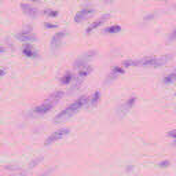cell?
I'll return each mask as SVG.
<instances>
[{"label":"cell","instance_id":"obj_1","mask_svg":"<svg viewBox=\"0 0 176 176\" xmlns=\"http://www.w3.org/2000/svg\"><path fill=\"white\" fill-rule=\"evenodd\" d=\"M171 59V56L165 58V56H146L142 59H129L125 61L123 66H138V67H160L164 66L165 63H168V61Z\"/></svg>","mask_w":176,"mask_h":176},{"label":"cell","instance_id":"obj_2","mask_svg":"<svg viewBox=\"0 0 176 176\" xmlns=\"http://www.w3.org/2000/svg\"><path fill=\"white\" fill-rule=\"evenodd\" d=\"M88 102H89V96H87V95L80 96V98H78L77 100H74L70 106H67L65 110H62L58 116H55L54 121H55V123H62V121H66L67 118H70L74 113L77 112V110H80L84 105H87Z\"/></svg>","mask_w":176,"mask_h":176},{"label":"cell","instance_id":"obj_3","mask_svg":"<svg viewBox=\"0 0 176 176\" xmlns=\"http://www.w3.org/2000/svg\"><path fill=\"white\" fill-rule=\"evenodd\" d=\"M69 132H70V129H69V128H62V129H58L56 132H54V134H51L47 139H45L44 145H45V146H50L51 143H55L56 141H61V139H63L65 136H66L67 134H69Z\"/></svg>","mask_w":176,"mask_h":176},{"label":"cell","instance_id":"obj_4","mask_svg":"<svg viewBox=\"0 0 176 176\" xmlns=\"http://www.w3.org/2000/svg\"><path fill=\"white\" fill-rule=\"evenodd\" d=\"M56 103H58V100L48 98L44 103H43V105L37 106V107H35V110H33V112H35L36 114H45V113H48L50 110H52V107L55 106Z\"/></svg>","mask_w":176,"mask_h":176},{"label":"cell","instance_id":"obj_5","mask_svg":"<svg viewBox=\"0 0 176 176\" xmlns=\"http://www.w3.org/2000/svg\"><path fill=\"white\" fill-rule=\"evenodd\" d=\"M94 55H95V51L85 52L84 55L81 56V58H78V59L76 61V62H74V67H76V69H81V67L87 66V65H88V61L94 58Z\"/></svg>","mask_w":176,"mask_h":176},{"label":"cell","instance_id":"obj_6","mask_svg":"<svg viewBox=\"0 0 176 176\" xmlns=\"http://www.w3.org/2000/svg\"><path fill=\"white\" fill-rule=\"evenodd\" d=\"M135 102H136V98H135V96L129 98V99L127 100V102H125L124 105L121 106L120 109H118V112H117V117H118V118H120V117H124L125 114H127V113L129 112V110L132 109V106L135 105Z\"/></svg>","mask_w":176,"mask_h":176},{"label":"cell","instance_id":"obj_7","mask_svg":"<svg viewBox=\"0 0 176 176\" xmlns=\"http://www.w3.org/2000/svg\"><path fill=\"white\" fill-rule=\"evenodd\" d=\"M17 39L22 41H32V40H36V36L30 28H26V29H22L17 35Z\"/></svg>","mask_w":176,"mask_h":176},{"label":"cell","instance_id":"obj_8","mask_svg":"<svg viewBox=\"0 0 176 176\" xmlns=\"http://www.w3.org/2000/svg\"><path fill=\"white\" fill-rule=\"evenodd\" d=\"M65 35H66V32L65 30H61V32H58V33H55V36H54L52 40H51V50L52 51H55V50H58L61 47Z\"/></svg>","mask_w":176,"mask_h":176},{"label":"cell","instance_id":"obj_9","mask_svg":"<svg viewBox=\"0 0 176 176\" xmlns=\"http://www.w3.org/2000/svg\"><path fill=\"white\" fill-rule=\"evenodd\" d=\"M91 72H92V66H88V65H87V66L81 67L80 73L77 74V78H78V81H77V84H76V85H73V88H72V91H74V89H76V88L78 87V85H80V83H81L83 80H84V78L87 77L88 74L91 73Z\"/></svg>","mask_w":176,"mask_h":176},{"label":"cell","instance_id":"obj_10","mask_svg":"<svg viewBox=\"0 0 176 176\" xmlns=\"http://www.w3.org/2000/svg\"><path fill=\"white\" fill-rule=\"evenodd\" d=\"M124 73V67L123 66H114L112 72L109 73V76H107V78L105 80V84H109L110 81H113V80H116V78L118 76H121V74Z\"/></svg>","mask_w":176,"mask_h":176},{"label":"cell","instance_id":"obj_11","mask_svg":"<svg viewBox=\"0 0 176 176\" xmlns=\"http://www.w3.org/2000/svg\"><path fill=\"white\" fill-rule=\"evenodd\" d=\"M94 14V10L92 8H84L81 10V11H78L76 14V17H74V22H83V21H85L87 18H89Z\"/></svg>","mask_w":176,"mask_h":176},{"label":"cell","instance_id":"obj_12","mask_svg":"<svg viewBox=\"0 0 176 176\" xmlns=\"http://www.w3.org/2000/svg\"><path fill=\"white\" fill-rule=\"evenodd\" d=\"M109 18H110V15H107V14H106V15L100 17L99 19L94 21V22H92V24H91V25H89V26L87 28V29H85V33H88V35H89L92 30H94V29H96V28H99L100 25H102L103 22H105V21H107V19H109Z\"/></svg>","mask_w":176,"mask_h":176},{"label":"cell","instance_id":"obj_13","mask_svg":"<svg viewBox=\"0 0 176 176\" xmlns=\"http://www.w3.org/2000/svg\"><path fill=\"white\" fill-rule=\"evenodd\" d=\"M21 8L24 10V13L26 14V15H29V17H32V18H35V17H37V10L36 8H33L32 6H29V4H21Z\"/></svg>","mask_w":176,"mask_h":176},{"label":"cell","instance_id":"obj_14","mask_svg":"<svg viewBox=\"0 0 176 176\" xmlns=\"http://www.w3.org/2000/svg\"><path fill=\"white\" fill-rule=\"evenodd\" d=\"M99 99H100V92L95 91L94 95H92V98H89V105H91V106H96V105H98V102H99Z\"/></svg>","mask_w":176,"mask_h":176},{"label":"cell","instance_id":"obj_15","mask_svg":"<svg viewBox=\"0 0 176 176\" xmlns=\"http://www.w3.org/2000/svg\"><path fill=\"white\" fill-rule=\"evenodd\" d=\"M175 78H176V72H172V73H169L168 76H165L163 83L164 84H171L172 81H175Z\"/></svg>","mask_w":176,"mask_h":176},{"label":"cell","instance_id":"obj_16","mask_svg":"<svg viewBox=\"0 0 176 176\" xmlns=\"http://www.w3.org/2000/svg\"><path fill=\"white\" fill-rule=\"evenodd\" d=\"M72 78H73L72 77V73L70 72H66V73L62 76V78H61V83H62V84H69V83L72 81Z\"/></svg>","mask_w":176,"mask_h":176},{"label":"cell","instance_id":"obj_17","mask_svg":"<svg viewBox=\"0 0 176 176\" xmlns=\"http://www.w3.org/2000/svg\"><path fill=\"white\" fill-rule=\"evenodd\" d=\"M121 28L118 26V25H113V26H109L105 29V33H117V32H120Z\"/></svg>","mask_w":176,"mask_h":176},{"label":"cell","instance_id":"obj_18","mask_svg":"<svg viewBox=\"0 0 176 176\" xmlns=\"http://www.w3.org/2000/svg\"><path fill=\"white\" fill-rule=\"evenodd\" d=\"M24 54L26 56H36V52H35V50L33 48H30L29 45H26V47L24 48Z\"/></svg>","mask_w":176,"mask_h":176},{"label":"cell","instance_id":"obj_19","mask_svg":"<svg viewBox=\"0 0 176 176\" xmlns=\"http://www.w3.org/2000/svg\"><path fill=\"white\" fill-rule=\"evenodd\" d=\"M41 161H43V156H39L37 158H35V160L29 164V167H32V168H33V167H37V164H40Z\"/></svg>","mask_w":176,"mask_h":176},{"label":"cell","instance_id":"obj_20","mask_svg":"<svg viewBox=\"0 0 176 176\" xmlns=\"http://www.w3.org/2000/svg\"><path fill=\"white\" fill-rule=\"evenodd\" d=\"M44 14L45 15H50V17H56L58 15V11H54V10H45Z\"/></svg>","mask_w":176,"mask_h":176},{"label":"cell","instance_id":"obj_21","mask_svg":"<svg viewBox=\"0 0 176 176\" xmlns=\"http://www.w3.org/2000/svg\"><path fill=\"white\" fill-rule=\"evenodd\" d=\"M168 135H169L171 138H175L176 139V129H173V131H169V132H168Z\"/></svg>","mask_w":176,"mask_h":176},{"label":"cell","instance_id":"obj_22","mask_svg":"<svg viewBox=\"0 0 176 176\" xmlns=\"http://www.w3.org/2000/svg\"><path fill=\"white\" fill-rule=\"evenodd\" d=\"M168 165H169V161H163V163L160 164V167L164 168V167H168Z\"/></svg>","mask_w":176,"mask_h":176},{"label":"cell","instance_id":"obj_23","mask_svg":"<svg viewBox=\"0 0 176 176\" xmlns=\"http://www.w3.org/2000/svg\"><path fill=\"white\" fill-rule=\"evenodd\" d=\"M169 39H171V40H175V39H176V29L172 32V35L169 36Z\"/></svg>","mask_w":176,"mask_h":176},{"label":"cell","instance_id":"obj_24","mask_svg":"<svg viewBox=\"0 0 176 176\" xmlns=\"http://www.w3.org/2000/svg\"><path fill=\"white\" fill-rule=\"evenodd\" d=\"M33 2H40V0H33Z\"/></svg>","mask_w":176,"mask_h":176}]
</instances>
